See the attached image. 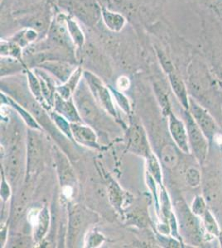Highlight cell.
Wrapping results in <instances>:
<instances>
[{"instance_id": "cb8c5ba5", "label": "cell", "mask_w": 222, "mask_h": 248, "mask_svg": "<svg viewBox=\"0 0 222 248\" xmlns=\"http://www.w3.org/2000/svg\"><path fill=\"white\" fill-rule=\"evenodd\" d=\"M207 209H208L206 207L205 201L202 196H197L195 198L194 201L192 202V205H191V212L195 215L202 217Z\"/></svg>"}, {"instance_id": "4316f807", "label": "cell", "mask_w": 222, "mask_h": 248, "mask_svg": "<svg viewBox=\"0 0 222 248\" xmlns=\"http://www.w3.org/2000/svg\"><path fill=\"white\" fill-rule=\"evenodd\" d=\"M157 56H158V59L160 61L162 67H163L164 71L166 72L167 75H168V74L171 73L172 71H174L173 65H172L171 62H170V60L167 57L165 54L163 53L162 51H157Z\"/></svg>"}, {"instance_id": "277c9868", "label": "cell", "mask_w": 222, "mask_h": 248, "mask_svg": "<svg viewBox=\"0 0 222 248\" xmlns=\"http://www.w3.org/2000/svg\"><path fill=\"white\" fill-rule=\"evenodd\" d=\"M177 211L179 215L180 225L184 232L196 242L202 238L197 215H195L191 210H189L188 208H187V206L183 203H177Z\"/></svg>"}, {"instance_id": "e0dca14e", "label": "cell", "mask_w": 222, "mask_h": 248, "mask_svg": "<svg viewBox=\"0 0 222 248\" xmlns=\"http://www.w3.org/2000/svg\"><path fill=\"white\" fill-rule=\"evenodd\" d=\"M203 217V223L205 230L207 231L209 234H211L212 236L218 237L219 236L220 231L219 226L217 224V221L215 219L213 215L208 209L205 212V214L202 216Z\"/></svg>"}, {"instance_id": "30bf717a", "label": "cell", "mask_w": 222, "mask_h": 248, "mask_svg": "<svg viewBox=\"0 0 222 248\" xmlns=\"http://www.w3.org/2000/svg\"><path fill=\"white\" fill-rule=\"evenodd\" d=\"M82 74L83 72H82V68H76L64 85L56 87V93L64 99L67 100L70 99V96L76 90Z\"/></svg>"}, {"instance_id": "f546056e", "label": "cell", "mask_w": 222, "mask_h": 248, "mask_svg": "<svg viewBox=\"0 0 222 248\" xmlns=\"http://www.w3.org/2000/svg\"><path fill=\"white\" fill-rule=\"evenodd\" d=\"M1 195L3 196V200L6 201L8 200V198L10 195V190H9V186L7 185L5 181H3L2 183V186H1Z\"/></svg>"}, {"instance_id": "2e32d148", "label": "cell", "mask_w": 222, "mask_h": 248, "mask_svg": "<svg viewBox=\"0 0 222 248\" xmlns=\"http://www.w3.org/2000/svg\"><path fill=\"white\" fill-rule=\"evenodd\" d=\"M48 225H49V213H48V209L44 207L40 212L37 223L34 225L36 227L35 238L37 242L42 240V237L45 236V234L48 231Z\"/></svg>"}, {"instance_id": "4dcf8cb0", "label": "cell", "mask_w": 222, "mask_h": 248, "mask_svg": "<svg viewBox=\"0 0 222 248\" xmlns=\"http://www.w3.org/2000/svg\"><path fill=\"white\" fill-rule=\"evenodd\" d=\"M218 237H219L220 240V243H221V247L222 248V232H221L219 234V236H218Z\"/></svg>"}, {"instance_id": "7a4b0ae2", "label": "cell", "mask_w": 222, "mask_h": 248, "mask_svg": "<svg viewBox=\"0 0 222 248\" xmlns=\"http://www.w3.org/2000/svg\"><path fill=\"white\" fill-rule=\"evenodd\" d=\"M83 75L95 99L101 104L104 109L107 110L113 115H116V110L113 105L112 99L110 95L111 91H109V89L96 75H94L90 71H84Z\"/></svg>"}, {"instance_id": "8fae6325", "label": "cell", "mask_w": 222, "mask_h": 248, "mask_svg": "<svg viewBox=\"0 0 222 248\" xmlns=\"http://www.w3.org/2000/svg\"><path fill=\"white\" fill-rule=\"evenodd\" d=\"M62 20L66 23L68 34L72 40L74 45L79 48L82 47L84 45L85 38L84 33H83L82 29L80 28V26L78 25V23H76V21L72 19L71 17H68V16H63Z\"/></svg>"}, {"instance_id": "ac0fdd59", "label": "cell", "mask_w": 222, "mask_h": 248, "mask_svg": "<svg viewBox=\"0 0 222 248\" xmlns=\"http://www.w3.org/2000/svg\"><path fill=\"white\" fill-rule=\"evenodd\" d=\"M27 76H28V84H29L30 90H31L32 92L34 93V95L37 98V99L40 100V99H42V95H43L41 81L34 75V72H32L29 70L27 71Z\"/></svg>"}, {"instance_id": "7c38bea8", "label": "cell", "mask_w": 222, "mask_h": 248, "mask_svg": "<svg viewBox=\"0 0 222 248\" xmlns=\"http://www.w3.org/2000/svg\"><path fill=\"white\" fill-rule=\"evenodd\" d=\"M38 33L36 30L27 28L17 31V33L14 34V36L9 38L14 43H17V45L21 47L24 48L28 46L29 44L34 43L35 40L37 39Z\"/></svg>"}, {"instance_id": "9c48e42d", "label": "cell", "mask_w": 222, "mask_h": 248, "mask_svg": "<svg viewBox=\"0 0 222 248\" xmlns=\"http://www.w3.org/2000/svg\"><path fill=\"white\" fill-rule=\"evenodd\" d=\"M168 77H169V82H170V85H171L172 91L174 92L175 95L177 96V99L181 102L183 107L185 108L186 109H189V106H190L189 97L183 80L177 77L174 71L168 74Z\"/></svg>"}, {"instance_id": "5b68a950", "label": "cell", "mask_w": 222, "mask_h": 248, "mask_svg": "<svg viewBox=\"0 0 222 248\" xmlns=\"http://www.w3.org/2000/svg\"><path fill=\"white\" fill-rule=\"evenodd\" d=\"M169 127L172 139L183 153H189L191 151L189 144L188 129L183 122L177 119L173 113L169 114Z\"/></svg>"}, {"instance_id": "d6986e66", "label": "cell", "mask_w": 222, "mask_h": 248, "mask_svg": "<svg viewBox=\"0 0 222 248\" xmlns=\"http://www.w3.org/2000/svg\"><path fill=\"white\" fill-rule=\"evenodd\" d=\"M77 107L79 108V112L85 120L87 121L94 120L96 116V110H95V106H93L90 101L89 100L78 101Z\"/></svg>"}, {"instance_id": "ffe728a7", "label": "cell", "mask_w": 222, "mask_h": 248, "mask_svg": "<svg viewBox=\"0 0 222 248\" xmlns=\"http://www.w3.org/2000/svg\"><path fill=\"white\" fill-rule=\"evenodd\" d=\"M148 167L149 173L158 183H162V173H161L160 165L157 158L153 154L148 155Z\"/></svg>"}, {"instance_id": "83f0119b", "label": "cell", "mask_w": 222, "mask_h": 248, "mask_svg": "<svg viewBox=\"0 0 222 248\" xmlns=\"http://www.w3.org/2000/svg\"><path fill=\"white\" fill-rule=\"evenodd\" d=\"M104 241V237H102V235L95 232V233L91 234L89 238H88V247L90 248H94V247H97V246L102 244Z\"/></svg>"}, {"instance_id": "52a82bcc", "label": "cell", "mask_w": 222, "mask_h": 248, "mask_svg": "<svg viewBox=\"0 0 222 248\" xmlns=\"http://www.w3.org/2000/svg\"><path fill=\"white\" fill-rule=\"evenodd\" d=\"M54 103L56 112L62 114L69 121L72 123H79L81 121L78 112L76 111L75 105L72 104V102L70 101V99H64L58 93H56L54 96Z\"/></svg>"}, {"instance_id": "6da1fadb", "label": "cell", "mask_w": 222, "mask_h": 248, "mask_svg": "<svg viewBox=\"0 0 222 248\" xmlns=\"http://www.w3.org/2000/svg\"><path fill=\"white\" fill-rule=\"evenodd\" d=\"M187 129L188 133L189 144L195 157L200 164H203L206 159L208 153V140L197 125L191 113H187Z\"/></svg>"}, {"instance_id": "4fadbf2b", "label": "cell", "mask_w": 222, "mask_h": 248, "mask_svg": "<svg viewBox=\"0 0 222 248\" xmlns=\"http://www.w3.org/2000/svg\"><path fill=\"white\" fill-rule=\"evenodd\" d=\"M0 46L1 57H12L21 62L23 48L17 45V43H14L10 39H1Z\"/></svg>"}, {"instance_id": "7402d4cb", "label": "cell", "mask_w": 222, "mask_h": 248, "mask_svg": "<svg viewBox=\"0 0 222 248\" xmlns=\"http://www.w3.org/2000/svg\"><path fill=\"white\" fill-rule=\"evenodd\" d=\"M185 180L190 187L197 188L201 184V174L196 167H190L185 174Z\"/></svg>"}, {"instance_id": "f1b7e54d", "label": "cell", "mask_w": 222, "mask_h": 248, "mask_svg": "<svg viewBox=\"0 0 222 248\" xmlns=\"http://www.w3.org/2000/svg\"><path fill=\"white\" fill-rule=\"evenodd\" d=\"M116 85L119 90L121 91H124L128 90L130 86V79L127 77H120L117 79Z\"/></svg>"}, {"instance_id": "d4e9b609", "label": "cell", "mask_w": 222, "mask_h": 248, "mask_svg": "<svg viewBox=\"0 0 222 248\" xmlns=\"http://www.w3.org/2000/svg\"><path fill=\"white\" fill-rule=\"evenodd\" d=\"M110 199L113 204L116 206H120L123 201L122 191L116 184L113 183L110 188Z\"/></svg>"}, {"instance_id": "8992f818", "label": "cell", "mask_w": 222, "mask_h": 248, "mask_svg": "<svg viewBox=\"0 0 222 248\" xmlns=\"http://www.w3.org/2000/svg\"><path fill=\"white\" fill-rule=\"evenodd\" d=\"M72 135L74 139L79 143L84 145L85 147H97V139L96 133L91 128L84 125H81L77 123L70 124Z\"/></svg>"}, {"instance_id": "9a60e30c", "label": "cell", "mask_w": 222, "mask_h": 248, "mask_svg": "<svg viewBox=\"0 0 222 248\" xmlns=\"http://www.w3.org/2000/svg\"><path fill=\"white\" fill-rule=\"evenodd\" d=\"M161 160L163 165L169 168L173 169L178 163V155L175 147L171 145H166L161 151Z\"/></svg>"}, {"instance_id": "5bb4252c", "label": "cell", "mask_w": 222, "mask_h": 248, "mask_svg": "<svg viewBox=\"0 0 222 248\" xmlns=\"http://www.w3.org/2000/svg\"><path fill=\"white\" fill-rule=\"evenodd\" d=\"M130 147L134 151L148 154V145L144 133L139 127H135L130 134Z\"/></svg>"}, {"instance_id": "ba28073f", "label": "cell", "mask_w": 222, "mask_h": 248, "mask_svg": "<svg viewBox=\"0 0 222 248\" xmlns=\"http://www.w3.org/2000/svg\"><path fill=\"white\" fill-rule=\"evenodd\" d=\"M102 16L104 25L108 29L114 32H120L126 25L127 20L123 15L113 12L110 9L103 8L102 9Z\"/></svg>"}, {"instance_id": "3957f363", "label": "cell", "mask_w": 222, "mask_h": 248, "mask_svg": "<svg viewBox=\"0 0 222 248\" xmlns=\"http://www.w3.org/2000/svg\"><path fill=\"white\" fill-rule=\"evenodd\" d=\"M189 109L191 114L197 125L202 129L203 133L208 140L211 141L213 139L217 132V126L216 122L208 111L201 106L197 102L192 99H189Z\"/></svg>"}, {"instance_id": "603a6c76", "label": "cell", "mask_w": 222, "mask_h": 248, "mask_svg": "<svg viewBox=\"0 0 222 248\" xmlns=\"http://www.w3.org/2000/svg\"><path fill=\"white\" fill-rule=\"evenodd\" d=\"M52 118L54 121L56 123L57 127L62 130L66 135L69 137V139H72V131H71V127L70 124H68V121L64 119V117L58 115L57 113H52Z\"/></svg>"}, {"instance_id": "44dd1931", "label": "cell", "mask_w": 222, "mask_h": 248, "mask_svg": "<svg viewBox=\"0 0 222 248\" xmlns=\"http://www.w3.org/2000/svg\"><path fill=\"white\" fill-rule=\"evenodd\" d=\"M6 100L8 102V104L12 105L15 109L17 110V112L19 113L20 115L23 117L24 121L27 123V124H28L29 127L35 128V129H39L38 124L32 118L31 116H30V114H29L28 112H26L25 110L23 109V108L20 107L19 105H17V104H16L15 102L13 101L11 99H8V98H7Z\"/></svg>"}, {"instance_id": "484cf974", "label": "cell", "mask_w": 222, "mask_h": 248, "mask_svg": "<svg viewBox=\"0 0 222 248\" xmlns=\"http://www.w3.org/2000/svg\"><path fill=\"white\" fill-rule=\"evenodd\" d=\"M110 90L114 97L116 98V102L118 103V105L127 113H130V104H129V101H128V99H127L126 97L123 93H120V91L114 90L112 88H110Z\"/></svg>"}]
</instances>
